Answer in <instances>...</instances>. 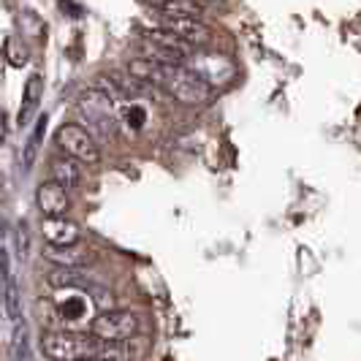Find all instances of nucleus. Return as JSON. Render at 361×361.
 I'll return each mask as SVG.
<instances>
[{"label": "nucleus", "mask_w": 361, "mask_h": 361, "mask_svg": "<svg viewBox=\"0 0 361 361\" xmlns=\"http://www.w3.org/2000/svg\"><path fill=\"white\" fill-rule=\"evenodd\" d=\"M41 353L49 361H87V359H114L120 361V350L106 345L95 334H79V331H47L41 337Z\"/></svg>", "instance_id": "obj_1"}, {"label": "nucleus", "mask_w": 361, "mask_h": 361, "mask_svg": "<svg viewBox=\"0 0 361 361\" xmlns=\"http://www.w3.org/2000/svg\"><path fill=\"white\" fill-rule=\"evenodd\" d=\"M158 87L169 92L177 104L182 106H207L212 98H215V87L196 73L190 66H171V63H163V71H161V82Z\"/></svg>", "instance_id": "obj_2"}, {"label": "nucleus", "mask_w": 361, "mask_h": 361, "mask_svg": "<svg viewBox=\"0 0 361 361\" xmlns=\"http://www.w3.org/2000/svg\"><path fill=\"white\" fill-rule=\"evenodd\" d=\"M76 111L85 128L92 136H111L117 128V111H114V92L109 87H90L79 95Z\"/></svg>", "instance_id": "obj_3"}, {"label": "nucleus", "mask_w": 361, "mask_h": 361, "mask_svg": "<svg viewBox=\"0 0 361 361\" xmlns=\"http://www.w3.org/2000/svg\"><path fill=\"white\" fill-rule=\"evenodd\" d=\"M145 54L158 63H171V66H185L190 54H196V47H190L185 38H180L171 30H149L145 33Z\"/></svg>", "instance_id": "obj_4"}, {"label": "nucleus", "mask_w": 361, "mask_h": 361, "mask_svg": "<svg viewBox=\"0 0 361 361\" xmlns=\"http://www.w3.org/2000/svg\"><path fill=\"white\" fill-rule=\"evenodd\" d=\"M90 331L106 345H123L139 331V318L128 310H104L92 318Z\"/></svg>", "instance_id": "obj_5"}, {"label": "nucleus", "mask_w": 361, "mask_h": 361, "mask_svg": "<svg viewBox=\"0 0 361 361\" xmlns=\"http://www.w3.org/2000/svg\"><path fill=\"white\" fill-rule=\"evenodd\" d=\"M54 142H57V147L63 149V155H71V158H76L79 163L101 161V147H98L95 136H92L85 126L68 123V126L57 128Z\"/></svg>", "instance_id": "obj_6"}, {"label": "nucleus", "mask_w": 361, "mask_h": 361, "mask_svg": "<svg viewBox=\"0 0 361 361\" xmlns=\"http://www.w3.org/2000/svg\"><path fill=\"white\" fill-rule=\"evenodd\" d=\"M190 68L196 73H201L212 87H220V85H228L234 79V66L228 57L223 54H201L196 52L193 60H190Z\"/></svg>", "instance_id": "obj_7"}, {"label": "nucleus", "mask_w": 361, "mask_h": 361, "mask_svg": "<svg viewBox=\"0 0 361 361\" xmlns=\"http://www.w3.org/2000/svg\"><path fill=\"white\" fill-rule=\"evenodd\" d=\"M90 290L82 286H71V288H60L57 293V318L63 324H79L87 318L90 312V302L85 299Z\"/></svg>", "instance_id": "obj_8"}, {"label": "nucleus", "mask_w": 361, "mask_h": 361, "mask_svg": "<svg viewBox=\"0 0 361 361\" xmlns=\"http://www.w3.org/2000/svg\"><path fill=\"white\" fill-rule=\"evenodd\" d=\"M36 204L44 217H66L71 212V196L68 188H63L60 182H44L36 193Z\"/></svg>", "instance_id": "obj_9"}, {"label": "nucleus", "mask_w": 361, "mask_h": 361, "mask_svg": "<svg viewBox=\"0 0 361 361\" xmlns=\"http://www.w3.org/2000/svg\"><path fill=\"white\" fill-rule=\"evenodd\" d=\"M163 27L171 30V33H177L180 38H185V41H188L190 47H196V49L207 47V44L212 41L209 25H204V22L196 17H166Z\"/></svg>", "instance_id": "obj_10"}, {"label": "nucleus", "mask_w": 361, "mask_h": 361, "mask_svg": "<svg viewBox=\"0 0 361 361\" xmlns=\"http://www.w3.org/2000/svg\"><path fill=\"white\" fill-rule=\"evenodd\" d=\"M41 236L47 239V245H79L82 228L68 217H44Z\"/></svg>", "instance_id": "obj_11"}, {"label": "nucleus", "mask_w": 361, "mask_h": 361, "mask_svg": "<svg viewBox=\"0 0 361 361\" xmlns=\"http://www.w3.org/2000/svg\"><path fill=\"white\" fill-rule=\"evenodd\" d=\"M44 258L54 264V267H68V269H79L82 264H90L95 255L79 245H47L44 247Z\"/></svg>", "instance_id": "obj_12"}, {"label": "nucleus", "mask_w": 361, "mask_h": 361, "mask_svg": "<svg viewBox=\"0 0 361 361\" xmlns=\"http://www.w3.org/2000/svg\"><path fill=\"white\" fill-rule=\"evenodd\" d=\"M3 307H6L8 321H14V324L22 321V293H19V286L14 283V274H11L8 250H3Z\"/></svg>", "instance_id": "obj_13"}, {"label": "nucleus", "mask_w": 361, "mask_h": 361, "mask_svg": "<svg viewBox=\"0 0 361 361\" xmlns=\"http://www.w3.org/2000/svg\"><path fill=\"white\" fill-rule=\"evenodd\" d=\"M41 92H44V76L41 73H30L27 82H25V90H22V106H19L17 123L19 128H25L30 123V117L36 114L38 104H41Z\"/></svg>", "instance_id": "obj_14"}, {"label": "nucleus", "mask_w": 361, "mask_h": 361, "mask_svg": "<svg viewBox=\"0 0 361 361\" xmlns=\"http://www.w3.org/2000/svg\"><path fill=\"white\" fill-rule=\"evenodd\" d=\"M52 180L60 182L63 188H76L82 182V163L71 158V155H63V158H54L52 161Z\"/></svg>", "instance_id": "obj_15"}, {"label": "nucleus", "mask_w": 361, "mask_h": 361, "mask_svg": "<svg viewBox=\"0 0 361 361\" xmlns=\"http://www.w3.org/2000/svg\"><path fill=\"white\" fill-rule=\"evenodd\" d=\"M163 17H196L201 19L204 14V6L199 0H161L158 3Z\"/></svg>", "instance_id": "obj_16"}, {"label": "nucleus", "mask_w": 361, "mask_h": 361, "mask_svg": "<svg viewBox=\"0 0 361 361\" xmlns=\"http://www.w3.org/2000/svg\"><path fill=\"white\" fill-rule=\"evenodd\" d=\"M44 130H47V117L38 120L36 130L27 136V142H25V147H22V169H25V171H30V169L36 166L38 147H41V139H44Z\"/></svg>", "instance_id": "obj_17"}, {"label": "nucleus", "mask_w": 361, "mask_h": 361, "mask_svg": "<svg viewBox=\"0 0 361 361\" xmlns=\"http://www.w3.org/2000/svg\"><path fill=\"white\" fill-rule=\"evenodd\" d=\"M11 353H14V361H33V345H30V331H27L25 321H19L14 329Z\"/></svg>", "instance_id": "obj_18"}, {"label": "nucleus", "mask_w": 361, "mask_h": 361, "mask_svg": "<svg viewBox=\"0 0 361 361\" xmlns=\"http://www.w3.org/2000/svg\"><path fill=\"white\" fill-rule=\"evenodd\" d=\"M14 245H17L19 258H22V261H27V258H30V247H33V236H30V228H27V223H25V220H19L17 223Z\"/></svg>", "instance_id": "obj_19"}, {"label": "nucleus", "mask_w": 361, "mask_h": 361, "mask_svg": "<svg viewBox=\"0 0 361 361\" xmlns=\"http://www.w3.org/2000/svg\"><path fill=\"white\" fill-rule=\"evenodd\" d=\"M6 57H8V66H14V68H22L25 63H27V47L17 41V38H6Z\"/></svg>", "instance_id": "obj_20"}, {"label": "nucleus", "mask_w": 361, "mask_h": 361, "mask_svg": "<svg viewBox=\"0 0 361 361\" xmlns=\"http://www.w3.org/2000/svg\"><path fill=\"white\" fill-rule=\"evenodd\" d=\"M126 120H133V128H142V123H145V109H139V106H133V104H128Z\"/></svg>", "instance_id": "obj_21"}, {"label": "nucleus", "mask_w": 361, "mask_h": 361, "mask_svg": "<svg viewBox=\"0 0 361 361\" xmlns=\"http://www.w3.org/2000/svg\"><path fill=\"white\" fill-rule=\"evenodd\" d=\"M87 361H114V359H106V356H101V359H87Z\"/></svg>", "instance_id": "obj_22"}]
</instances>
